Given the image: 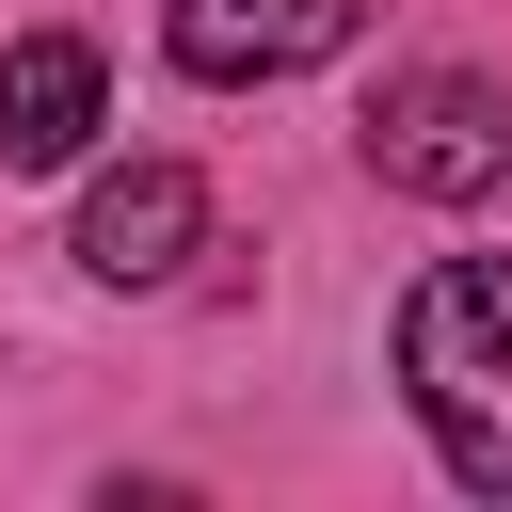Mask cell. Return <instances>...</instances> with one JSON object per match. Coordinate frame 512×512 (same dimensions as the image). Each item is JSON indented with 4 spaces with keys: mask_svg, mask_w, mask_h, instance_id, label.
<instances>
[{
    "mask_svg": "<svg viewBox=\"0 0 512 512\" xmlns=\"http://www.w3.org/2000/svg\"><path fill=\"white\" fill-rule=\"evenodd\" d=\"M400 400L464 496H512V256H448L400 288Z\"/></svg>",
    "mask_w": 512,
    "mask_h": 512,
    "instance_id": "cell-1",
    "label": "cell"
},
{
    "mask_svg": "<svg viewBox=\"0 0 512 512\" xmlns=\"http://www.w3.org/2000/svg\"><path fill=\"white\" fill-rule=\"evenodd\" d=\"M368 176L416 192V208L512 192V80H480V64H400V80L368 96Z\"/></svg>",
    "mask_w": 512,
    "mask_h": 512,
    "instance_id": "cell-2",
    "label": "cell"
},
{
    "mask_svg": "<svg viewBox=\"0 0 512 512\" xmlns=\"http://www.w3.org/2000/svg\"><path fill=\"white\" fill-rule=\"evenodd\" d=\"M368 32V0H176L160 16V48L192 64V80H304V64H336Z\"/></svg>",
    "mask_w": 512,
    "mask_h": 512,
    "instance_id": "cell-3",
    "label": "cell"
},
{
    "mask_svg": "<svg viewBox=\"0 0 512 512\" xmlns=\"http://www.w3.org/2000/svg\"><path fill=\"white\" fill-rule=\"evenodd\" d=\"M192 240H208V176H192V160H112V176L80 192V272H96V288H160Z\"/></svg>",
    "mask_w": 512,
    "mask_h": 512,
    "instance_id": "cell-4",
    "label": "cell"
},
{
    "mask_svg": "<svg viewBox=\"0 0 512 512\" xmlns=\"http://www.w3.org/2000/svg\"><path fill=\"white\" fill-rule=\"evenodd\" d=\"M96 48L80 32H32V48H0V176H48V160H80L96 144Z\"/></svg>",
    "mask_w": 512,
    "mask_h": 512,
    "instance_id": "cell-5",
    "label": "cell"
}]
</instances>
